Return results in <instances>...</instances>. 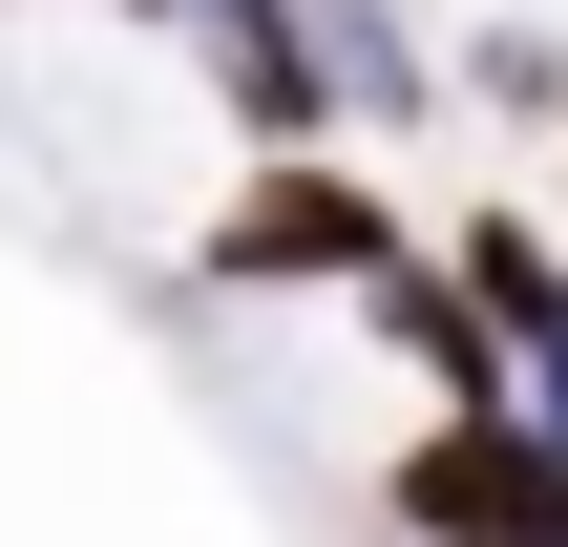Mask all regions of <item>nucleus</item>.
Segmentation results:
<instances>
[{
    "label": "nucleus",
    "mask_w": 568,
    "mask_h": 547,
    "mask_svg": "<svg viewBox=\"0 0 568 547\" xmlns=\"http://www.w3.org/2000/svg\"><path fill=\"white\" fill-rule=\"evenodd\" d=\"M400 274V211H379V169H337V148H274L232 211H211V295H379Z\"/></svg>",
    "instance_id": "f257e3e1"
},
{
    "label": "nucleus",
    "mask_w": 568,
    "mask_h": 547,
    "mask_svg": "<svg viewBox=\"0 0 568 547\" xmlns=\"http://www.w3.org/2000/svg\"><path fill=\"white\" fill-rule=\"evenodd\" d=\"M379 506H400V547H568V443H527L506 401L485 422H422L379 464Z\"/></svg>",
    "instance_id": "f03ea898"
},
{
    "label": "nucleus",
    "mask_w": 568,
    "mask_h": 547,
    "mask_svg": "<svg viewBox=\"0 0 568 547\" xmlns=\"http://www.w3.org/2000/svg\"><path fill=\"white\" fill-rule=\"evenodd\" d=\"M443 295L485 316V358H506V422H527V443H568V253L527 232V211H464Z\"/></svg>",
    "instance_id": "7ed1b4c3"
},
{
    "label": "nucleus",
    "mask_w": 568,
    "mask_h": 547,
    "mask_svg": "<svg viewBox=\"0 0 568 547\" xmlns=\"http://www.w3.org/2000/svg\"><path fill=\"white\" fill-rule=\"evenodd\" d=\"M485 84H506V105H568V42H548V21H506V42H485Z\"/></svg>",
    "instance_id": "20e7f679"
}]
</instances>
